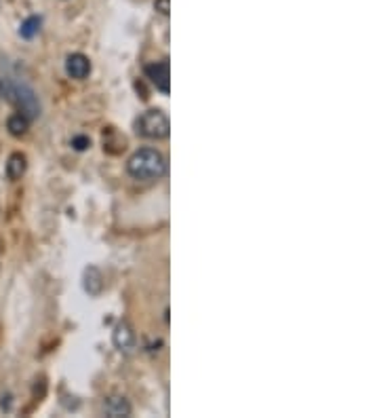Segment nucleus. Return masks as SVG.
<instances>
[{"label": "nucleus", "mask_w": 379, "mask_h": 418, "mask_svg": "<svg viewBox=\"0 0 379 418\" xmlns=\"http://www.w3.org/2000/svg\"><path fill=\"white\" fill-rule=\"evenodd\" d=\"M26 169H28V159H26V155L13 153V155L9 157V161H7V178H9L11 182H17V180L24 178Z\"/></svg>", "instance_id": "nucleus-9"}, {"label": "nucleus", "mask_w": 379, "mask_h": 418, "mask_svg": "<svg viewBox=\"0 0 379 418\" xmlns=\"http://www.w3.org/2000/svg\"><path fill=\"white\" fill-rule=\"evenodd\" d=\"M7 129H9V133H11V135H15V137H22V135H26V133H28V129H30V118H28L26 114H22V112H17V114H11V116H9V121H7Z\"/></svg>", "instance_id": "nucleus-10"}, {"label": "nucleus", "mask_w": 379, "mask_h": 418, "mask_svg": "<svg viewBox=\"0 0 379 418\" xmlns=\"http://www.w3.org/2000/svg\"><path fill=\"white\" fill-rule=\"evenodd\" d=\"M112 340H114V346L120 353H133V348L137 346V336H135V330L129 321H120L114 327Z\"/></svg>", "instance_id": "nucleus-5"}, {"label": "nucleus", "mask_w": 379, "mask_h": 418, "mask_svg": "<svg viewBox=\"0 0 379 418\" xmlns=\"http://www.w3.org/2000/svg\"><path fill=\"white\" fill-rule=\"evenodd\" d=\"M135 129L141 137H147V139H165L169 137L171 133V123H169V116L163 112V110H145L137 123H135Z\"/></svg>", "instance_id": "nucleus-2"}, {"label": "nucleus", "mask_w": 379, "mask_h": 418, "mask_svg": "<svg viewBox=\"0 0 379 418\" xmlns=\"http://www.w3.org/2000/svg\"><path fill=\"white\" fill-rule=\"evenodd\" d=\"M72 146H74V150L83 153L91 146V139L87 135H76V137H72Z\"/></svg>", "instance_id": "nucleus-12"}, {"label": "nucleus", "mask_w": 379, "mask_h": 418, "mask_svg": "<svg viewBox=\"0 0 379 418\" xmlns=\"http://www.w3.org/2000/svg\"><path fill=\"white\" fill-rule=\"evenodd\" d=\"M83 286H85V290H87L89 296H99L102 294V290H104V277H102V270L97 266H87L85 268Z\"/></svg>", "instance_id": "nucleus-8"}, {"label": "nucleus", "mask_w": 379, "mask_h": 418, "mask_svg": "<svg viewBox=\"0 0 379 418\" xmlns=\"http://www.w3.org/2000/svg\"><path fill=\"white\" fill-rule=\"evenodd\" d=\"M3 95L15 104L19 108L22 114H26L28 118H36L40 114V102L36 98V93L26 87V85H19V83H5L3 85Z\"/></svg>", "instance_id": "nucleus-3"}, {"label": "nucleus", "mask_w": 379, "mask_h": 418, "mask_svg": "<svg viewBox=\"0 0 379 418\" xmlns=\"http://www.w3.org/2000/svg\"><path fill=\"white\" fill-rule=\"evenodd\" d=\"M127 173L139 182H154L167 173V159L156 148H139L127 161Z\"/></svg>", "instance_id": "nucleus-1"}, {"label": "nucleus", "mask_w": 379, "mask_h": 418, "mask_svg": "<svg viewBox=\"0 0 379 418\" xmlns=\"http://www.w3.org/2000/svg\"><path fill=\"white\" fill-rule=\"evenodd\" d=\"M65 72L76 81H85L91 75V61L83 53H72L65 59Z\"/></svg>", "instance_id": "nucleus-6"}, {"label": "nucleus", "mask_w": 379, "mask_h": 418, "mask_svg": "<svg viewBox=\"0 0 379 418\" xmlns=\"http://www.w3.org/2000/svg\"><path fill=\"white\" fill-rule=\"evenodd\" d=\"M104 412H106L110 418H127V416H131L133 408H131V403H129L124 397H120V395H112V397L106 399V403H104Z\"/></svg>", "instance_id": "nucleus-7"}, {"label": "nucleus", "mask_w": 379, "mask_h": 418, "mask_svg": "<svg viewBox=\"0 0 379 418\" xmlns=\"http://www.w3.org/2000/svg\"><path fill=\"white\" fill-rule=\"evenodd\" d=\"M145 77L154 83V87L161 93H169V81H171V72H169V59H161V61H152L143 68Z\"/></svg>", "instance_id": "nucleus-4"}, {"label": "nucleus", "mask_w": 379, "mask_h": 418, "mask_svg": "<svg viewBox=\"0 0 379 418\" xmlns=\"http://www.w3.org/2000/svg\"><path fill=\"white\" fill-rule=\"evenodd\" d=\"M40 24H42V20H40V17H28V20L22 24V30H19V34H22L24 38H34V36L40 32Z\"/></svg>", "instance_id": "nucleus-11"}, {"label": "nucleus", "mask_w": 379, "mask_h": 418, "mask_svg": "<svg viewBox=\"0 0 379 418\" xmlns=\"http://www.w3.org/2000/svg\"><path fill=\"white\" fill-rule=\"evenodd\" d=\"M154 9H156L161 15H169V11H171L169 0H156V3H154Z\"/></svg>", "instance_id": "nucleus-13"}]
</instances>
